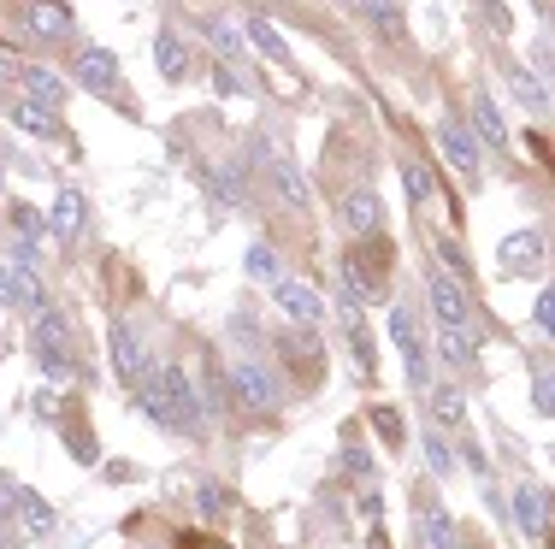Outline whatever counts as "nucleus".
I'll return each mask as SVG.
<instances>
[{
	"mask_svg": "<svg viewBox=\"0 0 555 549\" xmlns=\"http://www.w3.org/2000/svg\"><path fill=\"white\" fill-rule=\"evenodd\" d=\"M136 396H142L148 420H160V426H172V431H201L195 378H189L184 366H154V372H142V378H136Z\"/></svg>",
	"mask_w": 555,
	"mask_h": 549,
	"instance_id": "f257e3e1",
	"label": "nucleus"
},
{
	"mask_svg": "<svg viewBox=\"0 0 555 549\" xmlns=\"http://www.w3.org/2000/svg\"><path fill=\"white\" fill-rule=\"evenodd\" d=\"M0 302L12 307H42L48 296H42V278H36V248L18 243L6 260H0Z\"/></svg>",
	"mask_w": 555,
	"mask_h": 549,
	"instance_id": "f03ea898",
	"label": "nucleus"
},
{
	"mask_svg": "<svg viewBox=\"0 0 555 549\" xmlns=\"http://www.w3.org/2000/svg\"><path fill=\"white\" fill-rule=\"evenodd\" d=\"M225 390H231V402H237L243 414H272V408H278V384H272V372L260 361H237L225 372Z\"/></svg>",
	"mask_w": 555,
	"mask_h": 549,
	"instance_id": "7ed1b4c3",
	"label": "nucleus"
},
{
	"mask_svg": "<svg viewBox=\"0 0 555 549\" xmlns=\"http://www.w3.org/2000/svg\"><path fill=\"white\" fill-rule=\"evenodd\" d=\"M36 355H42V366H48V378H71V361H65V355H71V325H65V313L60 307H36Z\"/></svg>",
	"mask_w": 555,
	"mask_h": 549,
	"instance_id": "20e7f679",
	"label": "nucleus"
},
{
	"mask_svg": "<svg viewBox=\"0 0 555 549\" xmlns=\"http://www.w3.org/2000/svg\"><path fill=\"white\" fill-rule=\"evenodd\" d=\"M390 337H396V349H402V361H408V384L432 390V361H426V343H420L408 307H390Z\"/></svg>",
	"mask_w": 555,
	"mask_h": 549,
	"instance_id": "39448f33",
	"label": "nucleus"
},
{
	"mask_svg": "<svg viewBox=\"0 0 555 549\" xmlns=\"http://www.w3.org/2000/svg\"><path fill=\"white\" fill-rule=\"evenodd\" d=\"M107 349H113V372H119L124 384H136V378L148 372V343H142V331H136L130 319H113Z\"/></svg>",
	"mask_w": 555,
	"mask_h": 549,
	"instance_id": "423d86ee",
	"label": "nucleus"
},
{
	"mask_svg": "<svg viewBox=\"0 0 555 549\" xmlns=\"http://www.w3.org/2000/svg\"><path fill=\"white\" fill-rule=\"evenodd\" d=\"M278 355H284V366H290L296 378H308V384L325 378V349H319L313 331H284V337H278Z\"/></svg>",
	"mask_w": 555,
	"mask_h": 549,
	"instance_id": "0eeeda50",
	"label": "nucleus"
},
{
	"mask_svg": "<svg viewBox=\"0 0 555 549\" xmlns=\"http://www.w3.org/2000/svg\"><path fill=\"white\" fill-rule=\"evenodd\" d=\"M343 225H349V237H378L384 201H378L372 189H349V195H343Z\"/></svg>",
	"mask_w": 555,
	"mask_h": 549,
	"instance_id": "6e6552de",
	"label": "nucleus"
},
{
	"mask_svg": "<svg viewBox=\"0 0 555 549\" xmlns=\"http://www.w3.org/2000/svg\"><path fill=\"white\" fill-rule=\"evenodd\" d=\"M514 520L526 538H544L550 532V490L544 485H520L514 490Z\"/></svg>",
	"mask_w": 555,
	"mask_h": 549,
	"instance_id": "1a4fd4ad",
	"label": "nucleus"
},
{
	"mask_svg": "<svg viewBox=\"0 0 555 549\" xmlns=\"http://www.w3.org/2000/svg\"><path fill=\"white\" fill-rule=\"evenodd\" d=\"M272 296H278V307H284V313H290V319H302V325H313V319H319V313H325V302H319V296H313L308 284H302V278H284V272H278V278H272Z\"/></svg>",
	"mask_w": 555,
	"mask_h": 549,
	"instance_id": "9d476101",
	"label": "nucleus"
},
{
	"mask_svg": "<svg viewBox=\"0 0 555 549\" xmlns=\"http://www.w3.org/2000/svg\"><path fill=\"white\" fill-rule=\"evenodd\" d=\"M437 142H443V154H449V166L455 172H479V136L467 130V124H455V119H443V130H437Z\"/></svg>",
	"mask_w": 555,
	"mask_h": 549,
	"instance_id": "9b49d317",
	"label": "nucleus"
},
{
	"mask_svg": "<svg viewBox=\"0 0 555 549\" xmlns=\"http://www.w3.org/2000/svg\"><path fill=\"white\" fill-rule=\"evenodd\" d=\"M243 36H248V54H260V60H272V65H290V42H284V30L272 24V18H248L243 24Z\"/></svg>",
	"mask_w": 555,
	"mask_h": 549,
	"instance_id": "f8f14e48",
	"label": "nucleus"
},
{
	"mask_svg": "<svg viewBox=\"0 0 555 549\" xmlns=\"http://www.w3.org/2000/svg\"><path fill=\"white\" fill-rule=\"evenodd\" d=\"M77 83H83V89H95V95H113V83H119V60H113L107 48H83V54H77Z\"/></svg>",
	"mask_w": 555,
	"mask_h": 549,
	"instance_id": "ddd939ff",
	"label": "nucleus"
},
{
	"mask_svg": "<svg viewBox=\"0 0 555 549\" xmlns=\"http://www.w3.org/2000/svg\"><path fill=\"white\" fill-rule=\"evenodd\" d=\"M432 307L443 325H473V307H467V290H461V278H432Z\"/></svg>",
	"mask_w": 555,
	"mask_h": 549,
	"instance_id": "4468645a",
	"label": "nucleus"
},
{
	"mask_svg": "<svg viewBox=\"0 0 555 549\" xmlns=\"http://www.w3.org/2000/svg\"><path fill=\"white\" fill-rule=\"evenodd\" d=\"M6 119L18 124V130H30V136H60V113L36 107L30 95H6Z\"/></svg>",
	"mask_w": 555,
	"mask_h": 549,
	"instance_id": "2eb2a0df",
	"label": "nucleus"
},
{
	"mask_svg": "<svg viewBox=\"0 0 555 549\" xmlns=\"http://www.w3.org/2000/svg\"><path fill=\"white\" fill-rule=\"evenodd\" d=\"M83 219H89L83 195H77V189H60V195H54V207H48V231L71 243V237H83Z\"/></svg>",
	"mask_w": 555,
	"mask_h": 549,
	"instance_id": "dca6fc26",
	"label": "nucleus"
},
{
	"mask_svg": "<svg viewBox=\"0 0 555 549\" xmlns=\"http://www.w3.org/2000/svg\"><path fill=\"white\" fill-rule=\"evenodd\" d=\"M18 83H24V95H30L36 107H48V113H60V107H65V83L48 71V65H24V71H18Z\"/></svg>",
	"mask_w": 555,
	"mask_h": 549,
	"instance_id": "f3484780",
	"label": "nucleus"
},
{
	"mask_svg": "<svg viewBox=\"0 0 555 549\" xmlns=\"http://www.w3.org/2000/svg\"><path fill=\"white\" fill-rule=\"evenodd\" d=\"M24 18L36 36H65L71 30V6L65 0H24Z\"/></svg>",
	"mask_w": 555,
	"mask_h": 549,
	"instance_id": "a211bd4d",
	"label": "nucleus"
},
{
	"mask_svg": "<svg viewBox=\"0 0 555 549\" xmlns=\"http://www.w3.org/2000/svg\"><path fill=\"white\" fill-rule=\"evenodd\" d=\"M12 520L30 532V538H42V532H54V508L36 496L30 485H18V508H12Z\"/></svg>",
	"mask_w": 555,
	"mask_h": 549,
	"instance_id": "6ab92c4d",
	"label": "nucleus"
},
{
	"mask_svg": "<svg viewBox=\"0 0 555 549\" xmlns=\"http://www.w3.org/2000/svg\"><path fill=\"white\" fill-rule=\"evenodd\" d=\"M437 349H443V361L473 366L479 361V331H473V325H443V331H437Z\"/></svg>",
	"mask_w": 555,
	"mask_h": 549,
	"instance_id": "aec40b11",
	"label": "nucleus"
},
{
	"mask_svg": "<svg viewBox=\"0 0 555 549\" xmlns=\"http://www.w3.org/2000/svg\"><path fill=\"white\" fill-rule=\"evenodd\" d=\"M266 172H272L278 195H284L290 207H308V178L296 172V160H284V154H266Z\"/></svg>",
	"mask_w": 555,
	"mask_h": 549,
	"instance_id": "412c9836",
	"label": "nucleus"
},
{
	"mask_svg": "<svg viewBox=\"0 0 555 549\" xmlns=\"http://www.w3.org/2000/svg\"><path fill=\"white\" fill-rule=\"evenodd\" d=\"M420 538H426V549H461L455 520H449L443 508H420Z\"/></svg>",
	"mask_w": 555,
	"mask_h": 549,
	"instance_id": "4be33fe9",
	"label": "nucleus"
},
{
	"mask_svg": "<svg viewBox=\"0 0 555 549\" xmlns=\"http://www.w3.org/2000/svg\"><path fill=\"white\" fill-rule=\"evenodd\" d=\"M207 42L219 48V60H243L248 54V36L231 24V18H207Z\"/></svg>",
	"mask_w": 555,
	"mask_h": 549,
	"instance_id": "5701e85b",
	"label": "nucleus"
},
{
	"mask_svg": "<svg viewBox=\"0 0 555 549\" xmlns=\"http://www.w3.org/2000/svg\"><path fill=\"white\" fill-rule=\"evenodd\" d=\"M343 331H349V349H355V366L372 372V343H367V325H361V302L343 296Z\"/></svg>",
	"mask_w": 555,
	"mask_h": 549,
	"instance_id": "b1692460",
	"label": "nucleus"
},
{
	"mask_svg": "<svg viewBox=\"0 0 555 549\" xmlns=\"http://www.w3.org/2000/svg\"><path fill=\"white\" fill-rule=\"evenodd\" d=\"M473 136H479V142H491V148L508 142V124H502V113L491 107V95H479V101H473Z\"/></svg>",
	"mask_w": 555,
	"mask_h": 549,
	"instance_id": "393cba45",
	"label": "nucleus"
},
{
	"mask_svg": "<svg viewBox=\"0 0 555 549\" xmlns=\"http://www.w3.org/2000/svg\"><path fill=\"white\" fill-rule=\"evenodd\" d=\"M432 414H437V426H461V420H467V396H461L455 384H437L432 390Z\"/></svg>",
	"mask_w": 555,
	"mask_h": 549,
	"instance_id": "a878e982",
	"label": "nucleus"
},
{
	"mask_svg": "<svg viewBox=\"0 0 555 549\" xmlns=\"http://www.w3.org/2000/svg\"><path fill=\"white\" fill-rule=\"evenodd\" d=\"M343 290H355V302H378V296H384V284L372 278V272L361 266V260H355V254L343 260Z\"/></svg>",
	"mask_w": 555,
	"mask_h": 549,
	"instance_id": "bb28decb",
	"label": "nucleus"
},
{
	"mask_svg": "<svg viewBox=\"0 0 555 549\" xmlns=\"http://www.w3.org/2000/svg\"><path fill=\"white\" fill-rule=\"evenodd\" d=\"M154 65H160V77H172V83H178V77L189 71L184 42H178V36H160V42H154Z\"/></svg>",
	"mask_w": 555,
	"mask_h": 549,
	"instance_id": "cd10ccee",
	"label": "nucleus"
},
{
	"mask_svg": "<svg viewBox=\"0 0 555 549\" xmlns=\"http://www.w3.org/2000/svg\"><path fill=\"white\" fill-rule=\"evenodd\" d=\"M12 231H18V243H30V248H36V237H48V219H42L36 207L12 201Z\"/></svg>",
	"mask_w": 555,
	"mask_h": 549,
	"instance_id": "c85d7f7f",
	"label": "nucleus"
},
{
	"mask_svg": "<svg viewBox=\"0 0 555 549\" xmlns=\"http://www.w3.org/2000/svg\"><path fill=\"white\" fill-rule=\"evenodd\" d=\"M372 431H378V443L402 449V437H408V420H402L396 408H372Z\"/></svg>",
	"mask_w": 555,
	"mask_h": 549,
	"instance_id": "c756f323",
	"label": "nucleus"
},
{
	"mask_svg": "<svg viewBox=\"0 0 555 549\" xmlns=\"http://www.w3.org/2000/svg\"><path fill=\"white\" fill-rule=\"evenodd\" d=\"M502 260H508V266H526V260H544V243H538L532 231H520L514 243L502 248Z\"/></svg>",
	"mask_w": 555,
	"mask_h": 549,
	"instance_id": "7c9ffc66",
	"label": "nucleus"
},
{
	"mask_svg": "<svg viewBox=\"0 0 555 549\" xmlns=\"http://www.w3.org/2000/svg\"><path fill=\"white\" fill-rule=\"evenodd\" d=\"M248 278H260V284H272V278H278V254H272L266 243L248 248Z\"/></svg>",
	"mask_w": 555,
	"mask_h": 549,
	"instance_id": "2f4dec72",
	"label": "nucleus"
},
{
	"mask_svg": "<svg viewBox=\"0 0 555 549\" xmlns=\"http://www.w3.org/2000/svg\"><path fill=\"white\" fill-rule=\"evenodd\" d=\"M402 183H408V201H432V189H437V178L426 166H402Z\"/></svg>",
	"mask_w": 555,
	"mask_h": 549,
	"instance_id": "473e14b6",
	"label": "nucleus"
},
{
	"mask_svg": "<svg viewBox=\"0 0 555 549\" xmlns=\"http://www.w3.org/2000/svg\"><path fill=\"white\" fill-rule=\"evenodd\" d=\"M514 95H520L532 113H544V107H550V89H544V77H538V83H532V77H514Z\"/></svg>",
	"mask_w": 555,
	"mask_h": 549,
	"instance_id": "72a5a7b5",
	"label": "nucleus"
},
{
	"mask_svg": "<svg viewBox=\"0 0 555 549\" xmlns=\"http://www.w3.org/2000/svg\"><path fill=\"white\" fill-rule=\"evenodd\" d=\"M426 455H432V473H449V467H455V449L443 443V431H432V437H426Z\"/></svg>",
	"mask_w": 555,
	"mask_h": 549,
	"instance_id": "f704fd0d",
	"label": "nucleus"
},
{
	"mask_svg": "<svg viewBox=\"0 0 555 549\" xmlns=\"http://www.w3.org/2000/svg\"><path fill=\"white\" fill-rule=\"evenodd\" d=\"M437 260L449 266V278H467V254H461V248L449 243V237H437Z\"/></svg>",
	"mask_w": 555,
	"mask_h": 549,
	"instance_id": "c9c22d12",
	"label": "nucleus"
},
{
	"mask_svg": "<svg viewBox=\"0 0 555 549\" xmlns=\"http://www.w3.org/2000/svg\"><path fill=\"white\" fill-rule=\"evenodd\" d=\"M195 508H201V514H225V508H231V496H225L219 485H201V490H195Z\"/></svg>",
	"mask_w": 555,
	"mask_h": 549,
	"instance_id": "e433bc0d",
	"label": "nucleus"
},
{
	"mask_svg": "<svg viewBox=\"0 0 555 549\" xmlns=\"http://www.w3.org/2000/svg\"><path fill=\"white\" fill-rule=\"evenodd\" d=\"M12 508H18V479L0 473V526H12Z\"/></svg>",
	"mask_w": 555,
	"mask_h": 549,
	"instance_id": "4c0bfd02",
	"label": "nucleus"
},
{
	"mask_svg": "<svg viewBox=\"0 0 555 549\" xmlns=\"http://www.w3.org/2000/svg\"><path fill=\"white\" fill-rule=\"evenodd\" d=\"M532 319H538V331H555V296H550V290H538V307H532Z\"/></svg>",
	"mask_w": 555,
	"mask_h": 549,
	"instance_id": "58836bf2",
	"label": "nucleus"
},
{
	"mask_svg": "<svg viewBox=\"0 0 555 549\" xmlns=\"http://www.w3.org/2000/svg\"><path fill=\"white\" fill-rule=\"evenodd\" d=\"M213 89H219V95H243V83H237V71H231V65H219V71H213Z\"/></svg>",
	"mask_w": 555,
	"mask_h": 549,
	"instance_id": "ea45409f",
	"label": "nucleus"
},
{
	"mask_svg": "<svg viewBox=\"0 0 555 549\" xmlns=\"http://www.w3.org/2000/svg\"><path fill=\"white\" fill-rule=\"evenodd\" d=\"M532 402H538V414H550L555 396H550V372H538V384H532Z\"/></svg>",
	"mask_w": 555,
	"mask_h": 549,
	"instance_id": "a19ab883",
	"label": "nucleus"
},
{
	"mask_svg": "<svg viewBox=\"0 0 555 549\" xmlns=\"http://www.w3.org/2000/svg\"><path fill=\"white\" fill-rule=\"evenodd\" d=\"M372 12H378V24H390V30H396V0H367Z\"/></svg>",
	"mask_w": 555,
	"mask_h": 549,
	"instance_id": "79ce46f5",
	"label": "nucleus"
},
{
	"mask_svg": "<svg viewBox=\"0 0 555 549\" xmlns=\"http://www.w3.org/2000/svg\"><path fill=\"white\" fill-rule=\"evenodd\" d=\"M178 549H225V544H213V538H207V544H201V538H184Z\"/></svg>",
	"mask_w": 555,
	"mask_h": 549,
	"instance_id": "37998d69",
	"label": "nucleus"
},
{
	"mask_svg": "<svg viewBox=\"0 0 555 549\" xmlns=\"http://www.w3.org/2000/svg\"><path fill=\"white\" fill-rule=\"evenodd\" d=\"M367 549H390V544H384V532H372V538H367Z\"/></svg>",
	"mask_w": 555,
	"mask_h": 549,
	"instance_id": "c03bdc74",
	"label": "nucleus"
},
{
	"mask_svg": "<svg viewBox=\"0 0 555 549\" xmlns=\"http://www.w3.org/2000/svg\"><path fill=\"white\" fill-rule=\"evenodd\" d=\"M0 189H6V172H0Z\"/></svg>",
	"mask_w": 555,
	"mask_h": 549,
	"instance_id": "a18cd8bd",
	"label": "nucleus"
}]
</instances>
